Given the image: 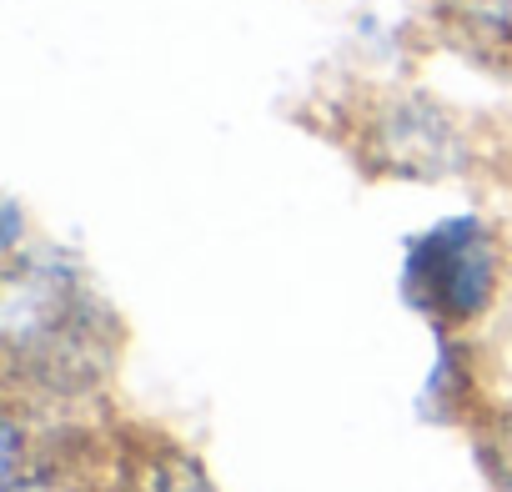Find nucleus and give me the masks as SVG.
<instances>
[{"label":"nucleus","instance_id":"nucleus-1","mask_svg":"<svg viewBox=\"0 0 512 492\" xmlns=\"http://www.w3.org/2000/svg\"><path fill=\"white\" fill-rule=\"evenodd\" d=\"M497 277H502L497 236L477 216L437 221L432 231H422L407 246V262H402L407 302L447 327L482 317L492 292H497Z\"/></svg>","mask_w":512,"mask_h":492},{"label":"nucleus","instance_id":"nucleus-3","mask_svg":"<svg viewBox=\"0 0 512 492\" xmlns=\"http://www.w3.org/2000/svg\"><path fill=\"white\" fill-rule=\"evenodd\" d=\"M467 11H472L487 31L512 36V0H467Z\"/></svg>","mask_w":512,"mask_h":492},{"label":"nucleus","instance_id":"nucleus-2","mask_svg":"<svg viewBox=\"0 0 512 492\" xmlns=\"http://www.w3.org/2000/svg\"><path fill=\"white\" fill-rule=\"evenodd\" d=\"M86 292L71 277V267L36 262V272H11V302H6V337L11 352H36L41 362H76L86 357Z\"/></svg>","mask_w":512,"mask_h":492},{"label":"nucleus","instance_id":"nucleus-4","mask_svg":"<svg viewBox=\"0 0 512 492\" xmlns=\"http://www.w3.org/2000/svg\"><path fill=\"white\" fill-rule=\"evenodd\" d=\"M11 492H26V487H21V482H16V487H11ZM36 492H41V487H36Z\"/></svg>","mask_w":512,"mask_h":492}]
</instances>
